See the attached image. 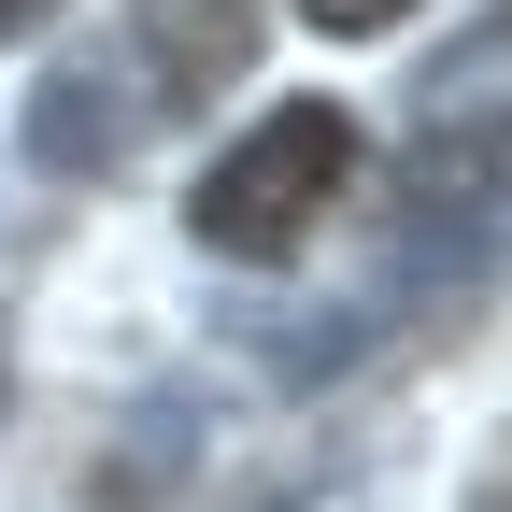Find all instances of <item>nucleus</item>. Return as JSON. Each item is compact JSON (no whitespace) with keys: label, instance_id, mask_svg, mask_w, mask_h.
<instances>
[{"label":"nucleus","instance_id":"obj_6","mask_svg":"<svg viewBox=\"0 0 512 512\" xmlns=\"http://www.w3.org/2000/svg\"><path fill=\"white\" fill-rule=\"evenodd\" d=\"M470 512H512V441H498V470H484V498H470Z\"/></svg>","mask_w":512,"mask_h":512},{"label":"nucleus","instance_id":"obj_5","mask_svg":"<svg viewBox=\"0 0 512 512\" xmlns=\"http://www.w3.org/2000/svg\"><path fill=\"white\" fill-rule=\"evenodd\" d=\"M57 15H72V0H0V43H43Z\"/></svg>","mask_w":512,"mask_h":512},{"label":"nucleus","instance_id":"obj_3","mask_svg":"<svg viewBox=\"0 0 512 512\" xmlns=\"http://www.w3.org/2000/svg\"><path fill=\"white\" fill-rule=\"evenodd\" d=\"M143 143V72H114V57H57L43 100H29V157L43 171H114Z\"/></svg>","mask_w":512,"mask_h":512},{"label":"nucleus","instance_id":"obj_7","mask_svg":"<svg viewBox=\"0 0 512 512\" xmlns=\"http://www.w3.org/2000/svg\"><path fill=\"white\" fill-rule=\"evenodd\" d=\"M498 29H512V0H498Z\"/></svg>","mask_w":512,"mask_h":512},{"label":"nucleus","instance_id":"obj_2","mask_svg":"<svg viewBox=\"0 0 512 512\" xmlns=\"http://www.w3.org/2000/svg\"><path fill=\"white\" fill-rule=\"evenodd\" d=\"M128 72L143 100H228L256 72V0H128Z\"/></svg>","mask_w":512,"mask_h":512},{"label":"nucleus","instance_id":"obj_4","mask_svg":"<svg viewBox=\"0 0 512 512\" xmlns=\"http://www.w3.org/2000/svg\"><path fill=\"white\" fill-rule=\"evenodd\" d=\"M299 15H313V29H328V43H384V29H399V15H413V0H299Z\"/></svg>","mask_w":512,"mask_h":512},{"label":"nucleus","instance_id":"obj_1","mask_svg":"<svg viewBox=\"0 0 512 512\" xmlns=\"http://www.w3.org/2000/svg\"><path fill=\"white\" fill-rule=\"evenodd\" d=\"M342 185H356V114L342 100H271L256 128H228V157L200 171L185 228H200V256H228V271H285V256L342 214Z\"/></svg>","mask_w":512,"mask_h":512}]
</instances>
